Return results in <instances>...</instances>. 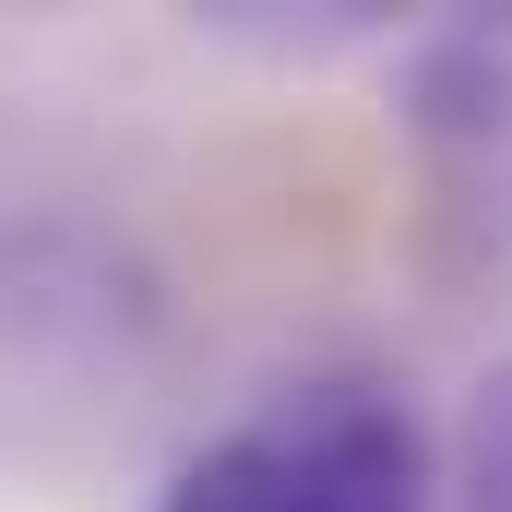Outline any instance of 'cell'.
I'll list each match as a JSON object with an SVG mask.
<instances>
[{
  "label": "cell",
  "instance_id": "obj_1",
  "mask_svg": "<svg viewBox=\"0 0 512 512\" xmlns=\"http://www.w3.org/2000/svg\"><path fill=\"white\" fill-rule=\"evenodd\" d=\"M143 512H441V465L405 393L322 370L227 417L203 453H179Z\"/></svg>",
  "mask_w": 512,
  "mask_h": 512
},
{
  "label": "cell",
  "instance_id": "obj_2",
  "mask_svg": "<svg viewBox=\"0 0 512 512\" xmlns=\"http://www.w3.org/2000/svg\"><path fill=\"white\" fill-rule=\"evenodd\" d=\"M441 512H512V358H489L477 393H465V417H453Z\"/></svg>",
  "mask_w": 512,
  "mask_h": 512
}]
</instances>
